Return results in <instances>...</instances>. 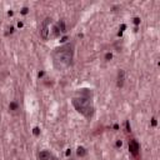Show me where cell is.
Instances as JSON below:
<instances>
[{"mask_svg":"<svg viewBox=\"0 0 160 160\" xmlns=\"http://www.w3.org/2000/svg\"><path fill=\"white\" fill-rule=\"evenodd\" d=\"M92 98H94V94H92L91 89L81 88L75 91V94L71 99V104L79 114H81L86 119H90V118H92V115L95 112Z\"/></svg>","mask_w":160,"mask_h":160,"instance_id":"1","label":"cell"},{"mask_svg":"<svg viewBox=\"0 0 160 160\" xmlns=\"http://www.w3.org/2000/svg\"><path fill=\"white\" fill-rule=\"evenodd\" d=\"M75 55V44L74 41L66 42L61 46H58L51 52L52 64L58 70H62L72 65Z\"/></svg>","mask_w":160,"mask_h":160,"instance_id":"2","label":"cell"},{"mask_svg":"<svg viewBox=\"0 0 160 160\" xmlns=\"http://www.w3.org/2000/svg\"><path fill=\"white\" fill-rule=\"evenodd\" d=\"M50 22H51V19L50 18H46L41 22V25H40V36L44 40H46L49 38V25H50Z\"/></svg>","mask_w":160,"mask_h":160,"instance_id":"3","label":"cell"},{"mask_svg":"<svg viewBox=\"0 0 160 160\" xmlns=\"http://www.w3.org/2000/svg\"><path fill=\"white\" fill-rule=\"evenodd\" d=\"M129 149H130V152L134 155V156H138L139 155V150H140V146L138 144V141L135 139H131L130 142H129Z\"/></svg>","mask_w":160,"mask_h":160,"instance_id":"4","label":"cell"},{"mask_svg":"<svg viewBox=\"0 0 160 160\" xmlns=\"http://www.w3.org/2000/svg\"><path fill=\"white\" fill-rule=\"evenodd\" d=\"M38 158H39V160H49L51 158V154L48 150H42V151H40Z\"/></svg>","mask_w":160,"mask_h":160,"instance_id":"5","label":"cell"},{"mask_svg":"<svg viewBox=\"0 0 160 160\" xmlns=\"http://www.w3.org/2000/svg\"><path fill=\"white\" fill-rule=\"evenodd\" d=\"M122 82H124V71H119V78H118V86L121 88L122 86Z\"/></svg>","mask_w":160,"mask_h":160,"instance_id":"6","label":"cell"},{"mask_svg":"<svg viewBox=\"0 0 160 160\" xmlns=\"http://www.w3.org/2000/svg\"><path fill=\"white\" fill-rule=\"evenodd\" d=\"M85 151H84V148H79L78 149V155H84Z\"/></svg>","mask_w":160,"mask_h":160,"instance_id":"7","label":"cell"},{"mask_svg":"<svg viewBox=\"0 0 160 160\" xmlns=\"http://www.w3.org/2000/svg\"><path fill=\"white\" fill-rule=\"evenodd\" d=\"M49 160H58L56 158H51V159H49Z\"/></svg>","mask_w":160,"mask_h":160,"instance_id":"8","label":"cell"}]
</instances>
